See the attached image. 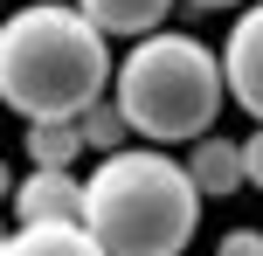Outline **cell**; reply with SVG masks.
<instances>
[{
    "label": "cell",
    "instance_id": "cell-5",
    "mask_svg": "<svg viewBox=\"0 0 263 256\" xmlns=\"http://www.w3.org/2000/svg\"><path fill=\"white\" fill-rule=\"evenodd\" d=\"M222 69H229V97L263 125V0L236 7V28L222 42Z\"/></svg>",
    "mask_w": 263,
    "mask_h": 256
},
{
    "label": "cell",
    "instance_id": "cell-9",
    "mask_svg": "<svg viewBox=\"0 0 263 256\" xmlns=\"http://www.w3.org/2000/svg\"><path fill=\"white\" fill-rule=\"evenodd\" d=\"M21 152H28V166H77L90 146H83L77 118H42V125H28Z\"/></svg>",
    "mask_w": 263,
    "mask_h": 256
},
{
    "label": "cell",
    "instance_id": "cell-1",
    "mask_svg": "<svg viewBox=\"0 0 263 256\" xmlns=\"http://www.w3.org/2000/svg\"><path fill=\"white\" fill-rule=\"evenodd\" d=\"M118 63L111 35L77 0H35L14 7L0 28V97L21 125L42 118H83L97 97H111Z\"/></svg>",
    "mask_w": 263,
    "mask_h": 256
},
{
    "label": "cell",
    "instance_id": "cell-10",
    "mask_svg": "<svg viewBox=\"0 0 263 256\" xmlns=\"http://www.w3.org/2000/svg\"><path fill=\"white\" fill-rule=\"evenodd\" d=\"M77 132H83V146H90V152H125L132 139H139L118 97H97V104H90V111L77 118Z\"/></svg>",
    "mask_w": 263,
    "mask_h": 256
},
{
    "label": "cell",
    "instance_id": "cell-12",
    "mask_svg": "<svg viewBox=\"0 0 263 256\" xmlns=\"http://www.w3.org/2000/svg\"><path fill=\"white\" fill-rule=\"evenodd\" d=\"M242 166H250V187L263 194V125H256L250 139H242Z\"/></svg>",
    "mask_w": 263,
    "mask_h": 256
},
{
    "label": "cell",
    "instance_id": "cell-8",
    "mask_svg": "<svg viewBox=\"0 0 263 256\" xmlns=\"http://www.w3.org/2000/svg\"><path fill=\"white\" fill-rule=\"evenodd\" d=\"M83 14H90L104 35H153V28H166V14H173V0H77Z\"/></svg>",
    "mask_w": 263,
    "mask_h": 256
},
{
    "label": "cell",
    "instance_id": "cell-13",
    "mask_svg": "<svg viewBox=\"0 0 263 256\" xmlns=\"http://www.w3.org/2000/svg\"><path fill=\"white\" fill-rule=\"evenodd\" d=\"M187 7H201V14H222V7H250V0H187Z\"/></svg>",
    "mask_w": 263,
    "mask_h": 256
},
{
    "label": "cell",
    "instance_id": "cell-2",
    "mask_svg": "<svg viewBox=\"0 0 263 256\" xmlns=\"http://www.w3.org/2000/svg\"><path fill=\"white\" fill-rule=\"evenodd\" d=\"M83 180H90L83 229L111 256H187L201 229V201H208L187 160L159 146H125V152H97Z\"/></svg>",
    "mask_w": 263,
    "mask_h": 256
},
{
    "label": "cell",
    "instance_id": "cell-3",
    "mask_svg": "<svg viewBox=\"0 0 263 256\" xmlns=\"http://www.w3.org/2000/svg\"><path fill=\"white\" fill-rule=\"evenodd\" d=\"M111 97L125 104L132 132L145 146H194L215 132L222 104H236L222 49H208L201 35H180V28H153V35L132 42Z\"/></svg>",
    "mask_w": 263,
    "mask_h": 256
},
{
    "label": "cell",
    "instance_id": "cell-4",
    "mask_svg": "<svg viewBox=\"0 0 263 256\" xmlns=\"http://www.w3.org/2000/svg\"><path fill=\"white\" fill-rule=\"evenodd\" d=\"M14 222H83V201H90V180L77 166H28L7 187Z\"/></svg>",
    "mask_w": 263,
    "mask_h": 256
},
{
    "label": "cell",
    "instance_id": "cell-11",
    "mask_svg": "<svg viewBox=\"0 0 263 256\" xmlns=\"http://www.w3.org/2000/svg\"><path fill=\"white\" fill-rule=\"evenodd\" d=\"M215 256H263V229H229L215 243Z\"/></svg>",
    "mask_w": 263,
    "mask_h": 256
},
{
    "label": "cell",
    "instance_id": "cell-6",
    "mask_svg": "<svg viewBox=\"0 0 263 256\" xmlns=\"http://www.w3.org/2000/svg\"><path fill=\"white\" fill-rule=\"evenodd\" d=\"M180 160H187V173H194V187L208 194V201H222V194L250 187V166H242V139L208 132V139H194V146H187Z\"/></svg>",
    "mask_w": 263,
    "mask_h": 256
},
{
    "label": "cell",
    "instance_id": "cell-7",
    "mask_svg": "<svg viewBox=\"0 0 263 256\" xmlns=\"http://www.w3.org/2000/svg\"><path fill=\"white\" fill-rule=\"evenodd\" d=\"M0 256H111L83 222H14Z\"/></svg>",
    "mask_w": 263,
    "mask_h": 256
}]
</instances>
